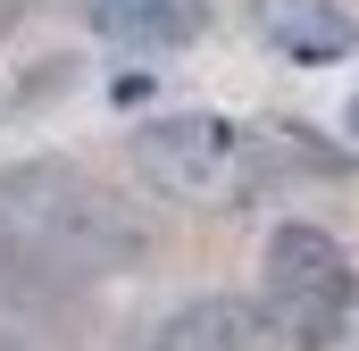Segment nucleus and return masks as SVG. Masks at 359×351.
<instances>
[{"mask_svg":"<svg viewBox=\"0 0 359 351\" xmlns=\"http://www.w3.org/2000/svg\"><path fill=\"white\" fill-rule=\"evenodd\" d=\"M251 34L284 67H343V59H359V17L343 0H251Z\"/></svg>","mask_w":359,"mask_h":351,"instance_id":"obj_5","label":"nucleus"},{"mask_svg":"<svg viewBox=\"0 0 359 351\" xmlns=\"http://www.w3.org/2000/svg\"><path fill=\"white\" fill-rule=\"evenodd\" d=\"M84 17L117 51H184V42L209 34L217 0H84Z\"/></svg>","mask_w":359,"mask_h":351,"instance_id":"obj_6","label":"nucleus"},{"mask_svg":"<svg viewBox=\"0 0 359 351\" xmlns=\"http://www.w3.org/2000/svg\"><path fill=\"white\" fill-rule=\"evenodd\" d=\"M142 251L126 209L67 159L0 168V284H84Z\"/></svg>","mask_w":359,"mask_h":351,"instance_id":"obj_1","label":"nucleus"},{"mask_svg":"<svg viewBox=\"0 0 359 351\" xmlns=\"http://www.w3.org/2000/svg\"><path fill=\"white\" fill-rule=\"evenodd\" d=\"M343 134H351V151H359V92L343 100Z\"/></svg>","mask_w":359,"mask_h":351,"instance_id":"obj_7","label":"nucleus"},{"mask_svg":"<svg viewBox=\"0 0 359 351\" xmlns=\"http://www.w3.org/2000/svg\"><path fill=\"white\" fill-rule=\"evenodd\" d=\"M134 176L184 209H243L292 168L284 126H234L217 109H159L134 126Z\"/></svg>","mask_w":359,"mask_h":351,"instance_id":"obj_2","label":"nucleus"},{"mask_svg":"<svg viewBox=\"0 0 359 351\" xmlns=\"http://www.w3.org/2000/svg\"><path fill=\"white\" fill-rule=\"evenodd\" d=\"M151 351H292L268 293H201L151 326Z\"/></svg>","mask_w":359,"mask_h":351,"instance_id":"obj_4","label":"nucleus"},{"mask_svg":"<svg viewBox=\"0 0 359 351\" xmlns=\"http://www.w3.org/2000/svg\"><path fill=\"white\" fill-rule=\"evenodd\" d=\"M259 293L284 318L292 351H334L343 326L359 318V260L343 234L284 218V226H268V251H259Z\"/></svg>","mask_w":359,"mask_h":351,"instance_id":"obj_3","label":"nucleus"}]
</instances>
